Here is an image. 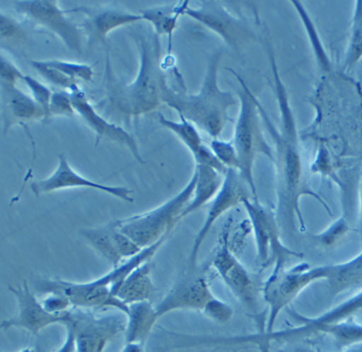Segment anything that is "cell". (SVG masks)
I'll list each match as a JSON object with an SVG mask.
<instances>
[{
    "instance_id": "1",
    "label": "cell",
    "mask_w": 362,
    "mask_h": 352,
    "mask_svg": "<svg viewBox=\"0 0 362 352\" xmlns=\"http://www.w3.org/2000/svg\"><path fill=\"white\" fill-rule=\"evenodd\" d=\"M266 45L272 72V90L280 112V126L276 127L274 124L260 100H258V107L263 127L270 134L273 141V163L276 166L278 193V221H286L291 228H296V223H298L300 230L304 231L305 223L300 206L303 196L314 197L322 204L329 215H332V211L327 204L322 201V197L313 191L306 179L296 115L291 107L288 90L279 72L272 45L268 40L266 41Z\"/></svg>"
},
{
    "instance_id": "2",
    "label": "cell",
    "mask_w": 362,
    "mask_h": 352,
    "mask_svg": "<svg viewBox=\"0 0 362 352\" xmlns=\"http://www.w3.org/2000/svg\"><path fill=\"white\" fill-rule=\"evenodd\" d=\"M132 37L139 47L140 69L134 82L122 83L112 72L110 55L106 57L105 100L98 108L107 106L106 112L119 116L129 124L138 122L142 115L154 112L163 104L166 75L162 65L161 37L151 25H140L132 31Z\"/></svg>"
},
{
    "instance_id": "3",
    "label": "cell",
    "mask_w": 362,
    "mask_h": 352,
    "mask_svg": "<svg viewBox=\"0 0 362 352\" xmlns=\"http://www.w3.org/2000/svg\"><path fill=\"white\" fill-rule=\"evenodd\" d=\"M223 55V51H216L209 57L203 86L197 94H187L185 90L177 92L169 85H166L163 93L164 104L213 139L221 136L230 120L229 110L238 104L236 95L221 90L218 85V70Z\"/></svg>"
},
{
    "instance_id": "4",
    "label": "cell",
    "mask_w": 362,
    "mask_h": 352,
    "mask_svg": "<svg viewBox=\"0 0 362 352\" xmlns=\"http://www.w3.org/2000/svg\"><path fill=\"white\" fill-rule=\"evenodd\" d=\"M231 74L236 77L241 86L238 94L240 102L238 119L235 126L233 134V146L236 148L239 159L238 172L246 182L253 199H258L256 183L253 179V166L258 154H263L273 162L274 150L267 141L263 130L262 118L259 112L258 98L251 92L250 88L243 82V78L235 71L228 69Z\"/></svg>"
},
{
    "instance_id": "5",
    "label": "cell",
    "mask_w": 362,
    "mask_h": 352,
    "mask_svg": "<svg viewBox=\"0 0 362 352\" xmlns=\"http://www.w3.org/2000/svg\"><path fill=\"white\" fill-rule=\"evenodd\" d=\"M197 180V173L194 172L187 187L177 195L152 211L116 221L117 226L141 249L148 248L163 237L169 236L193 199Z\"/></svg>"
},
{
    "instance_id": "6",
    "label": "cell",
    "mask_w": 362,
    "mask_h": 352,
    "mask_svg": "<svg viewBox=\"0 0 362 352\" xmlns=\"http://www.w3.org/2000/svg\"><path fill=\"white\" fill-rule=\"evenodd\" d=\"M288 314L291 317L298 322V325L294 328L286 330H273L271 332H259L255 335L238 336L237 341L238 345L240 344H253L258 345L261 342L264 344H300L303 340L317 336V332L320 328L326 325H332V324H339V322H347V320L354 319L357 315L362 314V290L345 300L336 307L326 312L325 314L318 316L315 318L305 317L300 315V312H296L293 307L288 308Z\"/></svg>"
},
{
    "instance_id": "7",
    "label": "cell",
    "mask_w": 362,
    "mask_h": 352,
    "mask_svg": "<svg viewBox=\"0 0 362 352\" xmlns=\"http://www.w3.org/2000/svg\"><path fill=\"white\" fill-rule=\"evenodd\" d=\"M328 278V266L312 268L306 263L290 270L274 269L262 288L263 300L269 307L264 332L274 330L276 320L283 310H288L303 291L317 281Z\"/></svg>"
},
{
    "instance_id": "8",
    "label": "cell",
    "mask_w": 362,
    "mask_h": 352,
    "mask_svg": "<svg viewBox=\"0 0 362 352\" xmlns=\"http://www.w3.org/2000/svg\"><path fill=\"white\" fill-rule=\"evenodd\" d=\"M243 205L248 213L249 223L255 235L257 260L262 268L272 263H274V269L284 268L288 257H302L283 245L279 233L278 217L274 211L263 206L258 199H243Z\"/></svg>"
},
{
    "instance_id": "9",
    "label": "cell",
    "mask_w": 362,
    "mask_h": 352,
    "mask_svg": "<svg viewBox=\"0 0 362 352\" xmlns=\"http://www.w3.org/2000/svg\"><path fill=\"white\" fill-rule=\"evenodd\" d=\"M184 15L209 28L235 51H240L257 40L256 33L250 25L243 18L233 15L218 1H201L199 7L189 5Z\"/></svg>"
},
{
    "instance_id": "10",
    "label": "cell",
    "mask_w": 362,
    "mask_h": 352,
    "mask_svg": "<svg viewBox=\"0 0 362 352\" xmlns=\"http://www.w3.org/2000/svg\"><path fill=\"white\" fill-rule=\"evenodd\" d=\"M63 325L74 332L77 352H103L110 340L126 330L127 320L118 315L96 317L87 310L77 308L67 312Z\"/></svg>"
},
{
    "instance_id": "11",
    "label": "cell",
    "mask_w": 362,
    "mask_h": 352,
    "mask_svg": "<svg viewBox=\"0 0 362 352\" xmlns=\"http://www.w3.org/2000/svg\"><path fill=\"white\" fill-rule=\"evenodd\" d=\"M16 11L25 15L37 25L47 28L53 35L60 37L62 42L75 53L83 54V33L76 23L66 17V11L59 7L53 0L37 1H15Z\"/></svg>"
},
{
    "instance_id": "12",
    "label": "cell",
    "mask_w": 362,
    "mask_h": 352,
    "mask_svg": "<svg viewBox=\"0 0 362 352\" xmlns=\"http://www.w3.org/2000/svg\"><path fill=\"white\" fill-rule=\"evenodd\" d=\"M35 290L43 294L61 293L72 303V305L82 310L90 308H116L127 315L129 306L114 295L110 288L100 286L94 282L73 283L53 278H39L35 283Z\"/></svg>"
},
{
    "instance_id": "13",
    "label": "cell",
    "mask_w": 362,
    "mask_h": 352,
    "mask_svg": "<svg viewBox=\"0 0 362 352\" xmlns=\"http://www.w3.org/2000/svg\"><path fill=\"white\" fill-rule=\"evenodd\" d=\"M249 192L250 189L240 173L237 170L228 169L223 180V187L216 197L211 201L206 218L194 240L189 257V270L197 269L199 250L215 223L223 213L230 211L233 207L238 206L239 204H243V199H249Z\"/></svg>"
},
{
    "instance_id": "14",
    "label": "cell",
    "mask_w": 362,
    "mask_h": 352,
    "mask_svg": "<svg viewBox=\"0 0 362 352\" xmlns=\"http://www.w3.org/2000/svg\"><path fill=\"white\" fill-rule=\"evenodd\" d=\"M213 266L223 282L243 305L258 312V288L248 271L229 248L228 233H223L221 245L213 259Z\"/></svg>"
},
{
    "instance_id": "15",
    "label": "cell",
    "mask_w": 362,
    "mask_h": 352,
    "mask_svg": "<svg viewBox=\"0 0 362 352\" xmlns=\"http://www.w3.org/2000/svg\"><path fill=\"white\" fill-rule=\"evenodd\" d=\"M8 290L13 293L18 302V314L9 319L1 322V329L17 327L30 332L37 336L41 330L54 324H64L67 312L63 315H53L43 307L42 303L39 302L35 294L31 292L27 281L18 286H8Z\"/></svg>"
},
{
    "instance_id": "16",
    "label": "cell",
    "mask_w": 362,
    "mask_h": 352,
    "mask_svg": "<svg viewBox=\"0 0 362 352\" xmlns=\"http://www.w3.org/2000/svg\"><path fill=\"white\" fill-rule=\"evenodd\" d=\"M30 187L35 196H40L42 194L51 193V192L61 191V189L84 187V189L104 192L127 203H134L132 189L124 187H110V185H105V184L97 183L86 179L71 168L70 163L63 154L59 156L57 170L47 179L33 182Z\"/></svg>"
},
{
    "instance_id": "17",
    "label": "cell",
    "mask_w": 362,
    "mask_h": 352,
    "mask_svg": "<svg viewBox=\"0 0 362 352\" xmlns=\"http://www.w3.org/2000/svg\"><path fill=\"white\" fill-rule=\"evenodd\" d=\"M213 298L207 278L189 270L156 306V314L160 318L173 310H203Z\"/></svg>"
},
{
    "instance_id": "18",
    "label": "cell",
    "mask_w": 362,
    "mask_h": 352,
    "mask_svg": "<svg viewBox=\"0 0 362 352\" xmlns=\"http://www.w3.org/2000/svg\"><path fill=\"white\" fill-rule=\"evenodd\" d=\"M70 94L75 112L82 117L87 126L90 127V129L95 132V136H96L95 146H98L103 139L116 142V143L127 146L132 152L134 159L139 163L144 164V159L140 154L139 146L132 134H128L122 127L107 122L104 117L100 116L80 87H75L74 90H70Z\"/></svg>"
},
{
    "instance_id": "19",
    "label": "cell",
    "mask_w": 362,
    "mask_h": 352,
    "mask_svg": "<svg viewBox=\"0 0 362 352\" xmlns=\"http://www.w3.org/2000/svg\"><path fill=\"white\" fill-rule=\"evenodd\" d=\"M67 13H80L84 15L82 29L87 37L88 45L102 43L106 45L107 35L110 31L124 25H134L144 20L141 13H129V11L112 7H76L66 11Z\"/></svg>"
},
{
    "instance_id": "20",
    "label": "cell",
    "mask_w": 362,
    "mask_h": 352,
    "mask_svg": "<svg viewBox=\"0 0 362 352\" xmlns=\"http://www.w3.org/2000/svg\"><path fill=\"white\" fill-rule=\"evenodd\" d=\"M81 233L88 245L106 259L112 268H117L124 262V259L128 260L142 250L129 237L119 230L116 221L107 223L100 228L82 229Z\"/></svg>"
},
{
    "instance_id": "21",
    "label": "cell",
    "mask_w": 362,
    "mask_h": 352,
    "mask_svg": "<svg viewBox=\"0 0 362 352\" xmlns=\"http://www.w3.org/2000/svg\"><path fill=\"white\" fill-rule=\"evenodd\" d=\"M3 105V134L5 136L13 124L25 127L35 120H47V114L33 96L25 94L16 84L1 82Z\"/></svg>"
},
{
    "instance_id": "22",
    "label": "cell",
    "mask_w": 362,
    "mask_h": 352,
    "mask_svg": "<svg viewBox=\"0 0 362 352\" xmlns=\"http://www.w3.org/2000/svg\"><path fill=\"white\" fill-rule=\"evenodd\" d=\"M152 264L150 261L138 266L124 281L116 296L126 305L134 303L151 302L156 294V286L151 278Z\"/></svg>"
},
{
    "instance_id": "23",
    "label": "cell",
    "mask_w": 362,
    "mask_h": 352,
    "mask_svg": "<svg viewBox=\"0 0 362 352\" xmlns=\"http://www.w3.org/2000/svg\"><path fill=\"white\" fill-rule=\"evenodd\" d=\"M127 325L124 330L126 344L138 342L144 345L156 326L159 316L156 314V306L149 300L134 303L129 305L126 315Z\"/></svg>"
},
{
    "instance_id": "24",
    "label": "cell",
    "mask_w": 362,
    "mask_h": 352,
    "mask_svg": "<svg viewBox=\"0 0 362 352\" xmlns=\"http://www.w3.org/2000/svg\"><path fill=\"white\" fill-rule=\"evenodd\" d=\"M195 173L197 175V185L194 189L193 199L189 201L185 211L182 213V218L195 213L216 197L223 187L225 175L209 165L197 164Z\"/></svg>"
},
{
    "instance_id": "25",
    "label": "cell",
    "mask_w": 362,
    "mask_h": 352,
    "mask_svg": "<svg viewBox=\"0 0 362 352\" xmlns=\"http://www.w3.org/2000/svg\"><path fill=\"white\" fill-rule=\"evenodd\" d=\"M332 298L352 290H362V252L347 262L328 266L326 278Z\"/></svg>"
},
{
    "instance_id": "26",
    "label": "cell",
    "mask_w": 362,
    "mask_h": 352,
    "mask_svg": "<svg viewBox=\"0 0 362 352\" xmlns=\"http://www.w3.org/2000/svg\"><path fill=\"white\" fill-rule=\"evenodd\" d=\"M189 5V1H184V3L160 6V7L141 11L144 20L150 23L156 35L159 37L162 35L169 37V53H171L172 35L177 27L179 17L184 15Z\"/></svg>"
},
{
    "instance_id": "27",
    "label": "cell",
    "mask_w": 362,
    "mask_h": 352,
    "mask_svg": "<svg viewBox=\"0 0 362 352\" xmlns=\"http://www.w3.org/2000/svg\"><path fill=\"white\" fill-rule=\"evenodd\" d=\"M317 335H328L335 344L338 352L362 344V325L355 320L332 324L320 328Z\"/></svg>"
},
{
    "instance_id": "28",
    "label": "cell",
    "mask_w": 362,
    "mask_h": 352,
    "mask_svg": "<svg viewBox=\"0 0 362 352\" xmlns=\"http://www.w3.org/2000/svg\"><path fill=\"white\" fill-rule=\"evenodd\" d=\"M362 59V0L356 1L350 25L349 42L346 50L344 67L351 70Z\"/></svg>"
},
{
    "instance_id": "29",
    "label": "cell",
    "mask_w": 362,
    "mask_h": 352,
    "mask_svg": "<svg viewBox=\"0 0 362 352\" xmlns=\"http://www.w3.org/2000/svg\"><path fill=\"white\" fill-rule=\"evenodd\" d=\"M158 119L161 126L166 129L171 130L174 134L179 136V139L187 146L193 156H197L201 151L204 146L203 139H202L201 134L195 124L184 118H181L180 122H172V120L166 119L162 114H158Z\"/></svg>"
},
{
    "instance_id": "30",
    "label": "cell",
    "mask_w": 362,
    "mask_h": 352,
    "mask_svg": "<svg viewBox=\"0 0 362 352\" xmlns=\"http://www.w3.org/2000/svg\"><path fill=\"white\" fill-rule=\"evenodd\" d=\"M30 64L41 76L45 77V80L52 83L55 86L69 88L70 90H74L75 87L78 86L77 81L73 80L64 73L49 66L45 61L43 62L42 61H31Z\"/></svg>"
},
{
    "instance_id": "31",
    "label": "cell",
    "mask_w": 362,
    "mask_h": 352,
    "mask_svg": "<svg viewBox=\"0 0 362 352\" xmlns=\"http://www.w3.org/2000/svg\"><path fill=\"white\" fill-rule=\"evenodd\" d=\"M213 153L215 154L218 161L227 169L239 170V159L236 148L233 142L223 141V140L213 139L209 143Z\"/></svg>"
},
{
    "instance_id": "32",
    "label": "cell",
    "mask_w": 362,
    "mask_h": 352,
    "mask_svg": "<svg viewBox=\"0 0 362 352\" xmlns=\"http://www.w3.org/2000/svg\"><path fill=\"white\" fill-rule=\"evenodd\" d=\"M45 63L49 66L55 69V70L64 73L65 75L70 76L73 80L76 81L77 78H80V80L85 81V82H93L94 71H93V66H90V65L59 60L45 61Z\"/></svg>"
},
{
    "instance_id": "33",
    "label": "cell",
    "mask_w": 362,
    "mask_h": 352,
    "mask_svg": "<svg viewBox=\"0 0 362 352\" xmlns=\"http://www.w3.org/2000/svg\"><path fill=\"white\" fill-rule=\"evenodd\" d=\"M0 33L1 39L7 42L19 43L27 40V33L21 23L13 19L11 16L0 13Z\"/></svg>"
},
{
    "instance_id": "34",
    "label": "cell",
    "mask_w": 362,
    "mask_h": 352,
    "mask_svg": "<svg viewBox=\"0 0 362 352\" xmlns=\"http://www.w3.org/2000/svg\"><path fill=\"white\" fill-rule=\"evenodd\" d=\"M310 171L313 173L320 174V175L329 177L330 180L337 183L338 185H341L340 183L339 177L334 169V164H332V158H330L329 152L327 148L324 144H320L318 148L317 154H316V159L310 166Z\"/></svg>"
},
{
    "instance_id": "35",
    "label": "cell",
    "mask_w": 362,
    "mask_h": 352,
    "mask_svg": "<svg viewBox=\"0 0 362 352\" xmlns=\"http://www.w3.org/2000/svg\"><path fill=\"white\" fill-rule=\"evenodd\" d=\"M23 82H25L28 88L30 90L33 100L37 102V105H40L42 107L43 110L47 114V118L49 119L50 118V102L53 93L45 85H43L42 83L35 80L33 77L29 76V75H25L23 77Z\"/></svg>"
},
{
    "instance_id": "36",
    "label": "cell",
    "mask_w": 362,
    "mask_h": 352,
    "mask_svg": "<svg viewBox=\"0 0 362 352\" xmlns=\"http://www.w3.org/2000/svg\"><path fill=\"white\" fill-rule=\"evenodd\" d=\"M348 231H349V225H348L347 219L342 216L335 223H332L325 231L318 233L317 236H315V239L322 246L332 247L338 242L342 237L347 235Z\"/></svg>"
},
{
    "instance_id": "37",
    "label": "cell",
    "mask_w": 362,
    "mask_h": 352,
    "mask_svg": "<svg viewBox=\"0 0 362 352\" xmlns=\"http://www.w3.org/2000/svg\"><path fill=\"white\" fill-rule=\"evenodd\" d=\"M202 312L205 316L218 324H226L233 318V310L229 304L214 296Z\"/></svg>"
},
{
    "instance_id": "38",
    "label": "cell",
    "mask_w": 362,
    "mask_h": 352,
    "mask_svg": "<svg viewBox=\"0 0 362 352\" xmlns=\"http://www.w3.org/2000/svg\"><path fill=\"white\" fill-rule=\"evenodd\" d=\"M75 112L70 92L57 90L53 93L50 102V117H73Z\"/></svg>"
},
{
    "instance_id": "39",
    "label": "cell",
    "mask_w": 362,
    "mask_h": 352,
    "mask_svg": "<svg viewBox=\"0 0 362 352\" xmlns=\"http://www.w3.org/2000/svg\"><path fill=\"white\" fill-rule=\"evenodd\" d=\"M41 303L45 310L53 315H63L70 310L71 306H73L71 300L61 293L47 294V298H43Z\"/></svg>"
},
{
    "instance_id": "40",
    "label": "cell",
    "mask_w": 362,
    "mask_h": 352,
    "mask_svg": "<svg viewBox=\"0 0 362 352\" xmlns=\"http://www.w3.org/2000/svg\"><path fill=\"white\" fill-rule=\"evenodd\" d=\"M23 76L25 75L13 62L1 55V60H0V78H1V82L17 84V81H23Z\"/></svg>"
},
{
    "instance_id": "41",
    "label": "cell",
    "mask_w": 362,
    "mask_h": 352,
    "mask_svg": "<svg viewBox=\"0 0 362 352\" xmlns=\"http://www.w3.org/2000/svg\"><path fill=\"white\" fill-rule=\"evenodd\" d=\"M348 150L351 152L352 156L362 162V124H360L350 136Z\"/></svg>"
},
{
    "instance_id": "42",
    "label": "cell",
    "mask_w": 362,
    "mask_h": 352,
    "mask_svg": "<svg viewBox=\"0 0 362 352\" xmlns=\"http://www.w3.org/2000/svg\"><path fill=\"white\" fill-rule=\"evenodd\" d=\"M66 339L62 347L57 352H77L76 338L74 332L71 328L66 327Z\"/></svg>"
},
{
    "instance_id": "43",
    "label": "cell",
    "mask_w": 362,
    "mask_h": 352,
    "mask_svg": "<svg viewBox=\"0 0 362 352\" xmlns=\"http://www.w3.org/2000/svg\"><path fill=\"white\" fill-rule=\"evenodd\" d=\"M278 352H317L302 344H286Z\"/></svg>"
},
{
    "instance_id": "44",
    "label": "cell",
    "mask_w": 362,
    "mask_h": 352,
    "mask_svg": "<svg viewBox=\"0 0 362 352\" xmlns=\"http://www.w3.org/2000/svg\"><path fill=\"white\" fill-rule=\"evenodd\" d=\"M122 352H144V345L138 342H130L126 344Z\"/></svg>"
},
{
    "instance_id": "45",
    "label": "cell",
    "mask_w": 362,
    "mask_h": 352,
    "mask_svg": "<svg viewBox=\"0 0 362 352\" xmlns=\"http://www.w3.org/2000/svg\"><path fill=\"white\" fill-rule=\"evenodd\" d=\"M360 233L362 237V176L360 181Z\"/></svg>"
},
{
    "instance_id": "46",
    "label": "cell",
    "mask_w": 362,
    "mask_h": 352,
    "mask_svg": "<svg viewBox=\"0 0 362 352\" xmlns=\"http://www.w3.org/2000/svg\"><path fill=\"white\" fill-rule=\"evenodd\" d=\"M340 352H362V344L354 346V347L349 348V349L344 350V351Z\"/></svg>"
},
{
    "instance_id": "47",
    "label": "cell",
    "mask_w": 362,
    "mask_h": 352,
    "mask_svg": "<svg viewBox=\"0 0 362 352\" xmlns=\"http://www.w3.org/2000/svg\"><path fill=\"white\" fill-rule=\"evenodd\" d=\"M21 352H33V350L29 349V348H27V349L21 350Z\"/></svg>"
}]
</instances>
